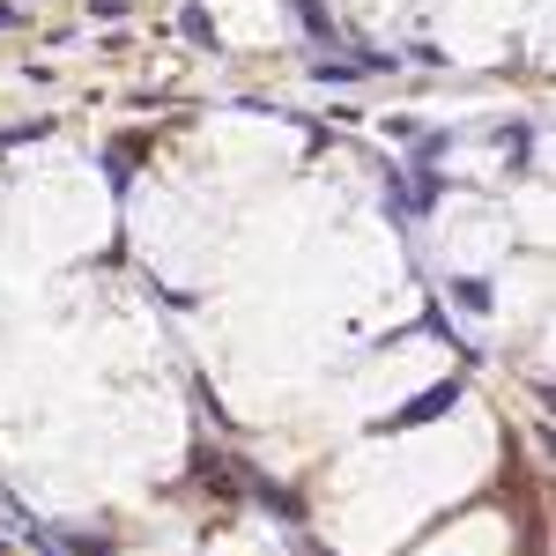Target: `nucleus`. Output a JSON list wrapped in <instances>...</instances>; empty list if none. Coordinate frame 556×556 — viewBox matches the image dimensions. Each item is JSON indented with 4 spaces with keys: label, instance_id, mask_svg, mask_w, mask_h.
I'll use <instances>...</instances> for the list:
<instances>
[{
    "label": "nucleus",
    "instance_id": "nucleus-1",
    "mask_svg": "<svg viewBox=\"0 0 556 556\" xmlns=\"http://www.w3.org/2000/svg\"><path fill=\"white\" fill-rule=\"evenodd\" d=\"M453 401H460V379H438L430 393H416V401H401L393 416H379V430H424V424H438Z\"/></svg>",
    "mask_w": 556,
    "mask_h": 556
},
{
    "label": "nucleus",
    "instance_id": "nucleus-2",
    "mask_svg": "<svg viewBox=\"0 0 556 556\" xmlns=\"http://www.w3.org/2000/svg\"><path fill=\"white\" fill-rule=\"evenodd\" d=\"M445 298L460 304V312H490V304H497V290H490L482 275H453V290H445Z\"/></svg>",
    "mask_w": 556,
    "mask_h": 556
},
{
    "label": "nucleus",
    "instance_id": "nucleus-3",
    "mask_svg": "<svg viewBox=\"0 0 556 556\" xmlns=\"http://www.w3.org/2000/svg\"><path fill=\"white\" fill-rule=\"evenodd\" d=\"M178 30H186V45H201V52H215V15L201 8V0H193V8L178 15Z\"/></svg>",
    "mask_w": 556,
    "mask_h": 556
},
{
    "label": "nucleus",
    "instance_id": "nucleus-4",
    "mask_svg": "<svg viewBox=\"0 0 556 556\" xmlns=\"http://www.w3.org/2000/svg\"><path fill=\"white\" fill-rule=\"evenodd\" d=\"M134 156H141L134 141H112V149H104V172H112V193H127V186H134Z\"/></svg>",
    "mask_w": 556,
    "mask_h": 556
},
{
    "label": "nucleus",
    "instance_id": "nucleus-5",
    "mask_svg": "<svg viewBox=\"0 0 556 556\" xmlns=\"http://www.w3.org/2000/svg\"><path fill=\"white\" fill-rule=\"evenodd\" d=\"M364 75V60H312V83H327V89H342Z\"/></svg>",
    "mask_w": 556,
    "mask_h": 556
},
{
    "label": "nucleus",
    "instance_id": "nucleus-6",
    "mask_svg": "<svg viewBox=\"0 0 556 556\" xmlns=\"http://www.w3.org/2000/svg\"><path fill=\"white\" fill-rule=\"evenodd\" d=\"M298 23H304V30H312L319 45L334 38V15H327V0H298Z\"/></svg>",
    "mask_w": 556,
    "mask_h": 556
},
{
    "label": "nucleus",
    "instance_id": "nucleus-7",
    "mask_svg": "<svg viewBox=\"0 0 556 556\" xmlns=\"http://www.w3.org/2000/svg\"><path fill=\"white\" fill-rule=\"evenodd\" d=\"M67 549H75V556H104L112 542H104V534H67Z\"/></svg>",
    "mask_w": 556,
    "mask_h": 556
},
{
    "label": "nucleus",
    "instance_id": "nucleus-8",
    "mask_svg": "<svg viewBox=\"0 0 556 556\" xmlns=\"http://www.w3.org/2000/svg\"><path fill=\"white\" fill-rule=\"evenodd\" d=\"M89 15H104V23H119V15H127V0H89Z\"/></svg>",
    "mask_w": 556,
    "mask_h": 556
},
{
    "label": "nucleus",
    "instance_id": "nucleus-9",
    "mask_svg": "<svg viewBox=\"0 0 556 556\" xmlns=\"http://www.w3.org/2000/svg\"><path fill=\"white\" fill-rule=\"evenodd\" d=\"M38 556H52V549H45V542H38Z\"/></svg>",
    "mask_w": 556,
    "mask_h": 556
},
{
    "label": "nucleus",
    "instance_id": "nucleus-10",
    "mask_svg": "<svg viewBox=\"0 0 556 556\" xmlns=\"http://www.w3.org/2000/svg\"><path fill=\"white\" fill-rule=\"evenodd\" d=\"M104 556H112V549H104Z\"/></svg>",
    "mask_w": 556,
    "mask_h": 556
}]
</instances>
